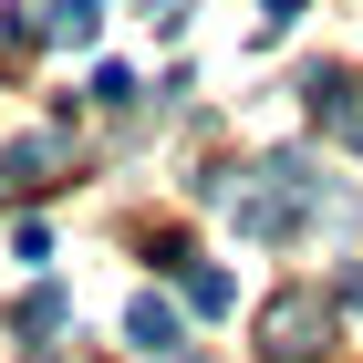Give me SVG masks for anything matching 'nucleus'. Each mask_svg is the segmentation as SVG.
I'll list each match as a JSON object with an SVG mask.
<instances>
[{
  "label": "nucleus",
  "mask_w": 363,
  "mask_h": 363,
  "mask_svg": "<svg viewBox=\"0 0 363 363\" xmlns=\"http://www.w3.org/2000/svg\"><path fill=\"white\" fill-rule=\"evenodd\" d=\"M125 353H135V363H177V353H187L177 301H156V291H145V301H125Z\"/></svg>",
  "instance_id": "nucleus-1"
},
{
  "label": "nucleus",
  "mask_w": 363,
  "mask_h": 363,
  "mask_svg": "<svg viewBox=\"0 0 363 363\" xmlns=\"http://www.w3.org/2000/svg\"><path fill=\"white\" fill-rule=\"evenodd\" d=\"M322 333H333V301H311V291H291V301H270V353L311 363V353H322Z\"/></svg>",
  "instance_id": "nucleus-2"
},
{
  "label": "nucleus",
  "mask_w": 363,
  "mask_h": 363,
  "mask_svg": "<svg viewBox=\"0 0 363 363\" xmlns=\"http://www.w3.org/2000/svg\"><path fill=\"white\" fill-rule=\"evenodd\" d=\"M62 156H73V135H62V125H42V135H21L11 156H0V187H42Z\"/></svg>",
  "instance_id": "nucleus-3"
},
{
  "label": "nucleus",
  "mask_w": 363,
  "mask_h": 363,
  "mask_svg": "<svg viewBox=\"0 0 363 363\" xmlns=\"http://www.w3.org/2000/svg\"><path fill=\"white\" fill-rule=\"evenodd\" d=\"M311 114H322L342 145H363V94L342 84V73H311Z\"/></svg>",
  "instance_id": "nucleus-4"
},
{
  "label": "nucleus",
  "mask_w": 363,
  "mask_h": 363,
  "mask_svg": "<svg viewBox=\"0 0 363 363\" xmlns=\"http://www.w3.org/2000/svg\"><path fill=\"white\" fill-rule=\"evenodd\" d=\"M62 322H73V301H62L52 280H42V291H21V311H11V333H21V342H52Z\"/></svg>",
  "instance_id": "nucleus-5"
},
{
  "label": "nucleus",
  "mask_w": 363,
  "mask_h": 363,
  "mask_svg": "<svg viewBox=\"0 0 363 363\" xmlns=\"http://www.w3.org/2000/svg\"><path fill=\"white\" fill-rule=\"evenodd\" d=\"M104 31V0H42V42H94Z\"/></svg>",
  "instance_id": "nucleus-6"
},
{
  "label": "nucleus",
  "mask_w": 363,
  "mask_h": 363,
  "mask_svg": "<svg viewBox=\"0 0 363 363\" xmlns=\"http://www.w3.org/2000/svg\"><path fill=\"white\" fill-rule=\"evenodd\" d=\"M228 301H239V280H228V270H187V311H197V322H218Z\"/></svg>",
  "instance_id": "nucleus-7"
},
{
  "label": "nucleus",
  "mask_w": 363,
  "mask_h": 363,
  "mask_svg": "<svg viewBox=\"0 0 363 363\" xmlns=\"http://www.w3.org/2000/svg\"><path fill=\"white\" fill-rule=\"evenodd\" d=\"M11 259H31V270H42V259H52V228H42V218H21V228H11Z\"/></svg>",
  "instance_id": "nucleus-8"
},
{
  "label": "nucleus",
  "mask_w": 363,
  "mask_h": 363,
  "mask_svg": "<svg viewBox=\"0 0 363 363\" xmlns=\"http://www.w3.org/2000/svg\"><path fill=\"white\" fill-rule=\"evenodd\" d=\"M270 11H280V21H291V11H301V0H270Z\"/></svg>",
  "instance_id": "nucleus-9"
}]
</instances>
